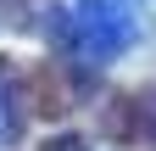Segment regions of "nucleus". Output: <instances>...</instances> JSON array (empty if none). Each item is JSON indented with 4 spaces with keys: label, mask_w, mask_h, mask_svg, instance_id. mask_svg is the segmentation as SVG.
I'll return each mask as SVG.
<instances>
[{
    "label": "nucleus",
    "mask_w": 156,
    "mask_h": 151,
    "mask_svg": "<svg viewBox=\"0 0 156 151\" xmlns=\"http://www.w3.org/2000/svg\"><path fill=\"white\" fill-rule=\"evenodd\" d=\"M106 134L128 151H151L156 145V106L145 95H117L106 106Z\"/></svg>",
    "instance_id": "obj_2"
},
{
    "label": "nucleus",
    "mask_w": 156,
    "mask_h": 151,
    "mask_svg": "<svg viewBox=\"0 0 156 151\" xmlns=\"http://www.w3.org/2000/svg\"><path fill=\"white\" fill-rule=\"evenodd\" d=\"M78 45H84L95 62H106V56L128 50L134 45V23L123 6H112V0H84V11H78Z\"/></svg>",
    "instance_id": "obj_1"
}]
</instances>
